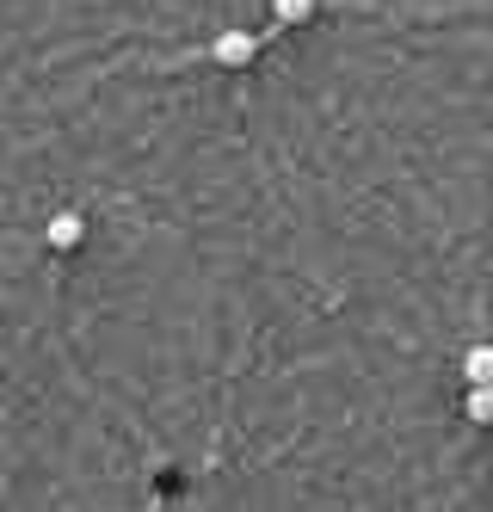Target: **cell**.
<instances>
[{
	"mask_svg": "<svg viewBox=\"0 0 493 512\" xmlns=\"http://www.w3.org/2000/svg\"><path fill=\"white\" fill-rule=\"evenodd\" d=\"M321 13V0H272V31L265 38H284V31H302Z\"/></svg>",
	"mask_w": 493,
	"mask_h": 512,
	"instance_id": "cell-3",
	"label": "cell"
},
{
	"mask_svg": "<svg viewBox=\"0 0 493 512\" xmlns=\"http://www.w3.org/2000/svg\"><path fill=\"white\" fill-rule=\"evenodd\" d=\"M44 241H50V253H74L87 241V210H50Z\"/></svg>",
	"mask_w": 493,
	"mask_h": 512,
	"instance_id": "cell-2",
	"label": "cell"
},
{
	"mask_svg": "<svg viewBox=\"0 0 493 512\" xmlns=\"http://www.w3.org/2000/svg\"><path fill=\"white\" fill-rule=\"evenodd\" d=\"M463 420H469V426H481V432H493V383L463 389Z\"/></svg>",
	"mask_w": 493,
	"mask_h": 512,
	"instance_id": "cell-5",
	"label": "cell"
},
{
	"mask_svg": "<svg viewBox=\"0 0 493 512\" xmlns=\"http://www.w3.org/2000/svg\"><path fill=\"white\" fill-rule=\"evenodd\" d=\"M457 371H463V383H469V389L493 383V340H469V346H463V364H457Z\"/></svg>",
	"mask_w": 493,
	"mask_h": 512,
	"instance_id": "cell-4",
	"label": "cell"
},
{
	"mask_svg": "<svg viewBox=\"0 0 493 512\" xmlns=\"http://www.w3.org/2000/svg\"><path fill=\"white\" fill-rule=\"evenodd\" d=\"M265 44H272V38H259V31H247V25H222L216 38H204V62L229 68V75H247V68L265 56Z\"/></svg>",
	"mask_w": 493,
	"mask_h": 512,
	"instance_id": "cell-1",
	"label": "cell"
}]
</instances>
